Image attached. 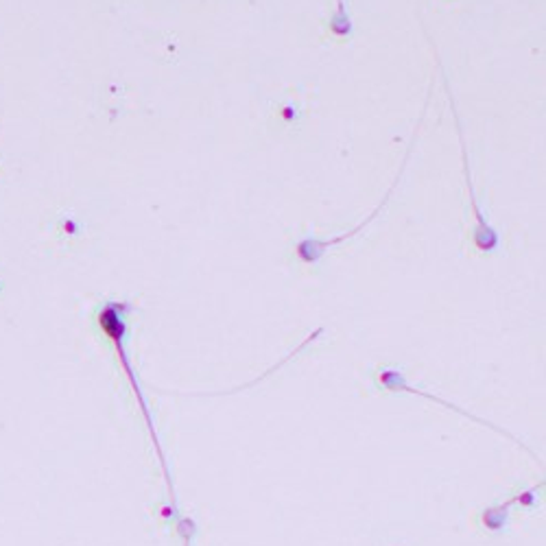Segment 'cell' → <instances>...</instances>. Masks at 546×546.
I'll use <instances>...</instances> for the list:
<instances>
[{"label": "cell", "mask_w": 546, "mask_h": 546, "mask_svg": "<svg viewBox=\"0 0 546 546\" xmlns=\"http://www.w3.org/2000/svg\"><path fill=\"white\" fill-rule=\"evenodd\" d=\"M330 31L337 37H347L352 33V20L347 13L346 0H337V12L330 18Z\"/></svg>", "instance_id": "277c9868"}, {"label": "cell", "mask_w": 546, "mask_h": 546, "mask_svg": "<svg viewBox=\"0 0 546 546\" xmlns=\"http://www.w3.org/2000/svg\"><path fill=\"white\" fill-rule=\"evenodd\" d=\"M395 186H398V180H395V182H394V186L389 188V192H387V197H385L383 204L376 206V210L371 212L370 216H367L363 224L356 225L354 230L346 232V234H341V236H335V239H313V236H308V239L299 240V243H297V256H299V260H302V263H306V265H315V263H319V260H322V256L326 254V251L330 249L332 245H339V243H343V240H347V239H352V236H354V234H359V232L363 230L365 225H370L371 221L376 219V215H379V212L383 210L385 204H387V201H389V195H391V192H394V188H395Z\"/></svg>", "instance_id": "3957f363"}, {"label": "cell", "mask_w": 546, "mask_h": 546, "mask_svg": "<svg viewBox=\"0 0 546 546\" xmlns=\"http://www.w3.org/2000/svg\"><path fill=\"white\" fill-rule=\"evenodd\" d=\"M509 505L511 501L501 507H492V509H487L485 514H483V525H485L490 531H501L507 523V509H509Z\"/></svg>", "instance_id": "5b68a950"}, {"label": "cell", "mask_w": 546, "mask_h": 546, "mask_svg": "<svg viewBox=\"0 0 546 546\" xmlns=\"http://www.w3.org/2000/svg\"><path fill=\"white\" fill-rule=\"evenodd\" d=\"M535 492H538V490L523 492V494H520V496H516V499L511 501V502H523V505H534V502H535Z\"/></svg>", "instance_id": "8992f818"}, {"label": "cell", "mask_w": 546, "mask_h": 546, "mask_svg": "<svg viewBox=\"0 0 546 546\" xmlns=\"http://www.w3.org/2000/svg\"><path fill=\"white\" fill-rule=\"evenodd\" d=\"M129 311H132V304L108 302L103 308H101L99 317H96V319H99L101 330H103L105 335H108V339L114 343L116 354H118L120 363H123V367H125V374H127L129 380H132V387H134V391H136V398H138L140 407H143L144 418H147L149 428H151V433H153V420H151V415H149L147 400H144L143 391H140L138 379H136V374H134L132 361H129L127 350H125V335H127V313Z\"/></svg>", "instance_id": "6da1fadb"}, {"label": "cell", "mask_w": 546, "mask_h": 546, "mask_svg": "<svg viewBox=\"0 0 546 546\" xmlns=\"http://www.w3.org/2000/svg\"><path fill=\"white\" fill-rule=\"evenodd\" d=\"M444 86H446V94L448 101H451V110L452 116H455V125H457V136L459 143H461V158H463V177H466V186H468V197H470V208L472 215H475V230H472V240H475L477 249L483 251V254H492V251L499 249L501 236L499 232L490 225V221L485 219V215L481 212L477 201V192H475V182H472V168H470V159H468V149H466V138H463V129H461V120H459L457 108H455V99H452L451 88H448V81L444 77Z\"/></svg>", "instance_id": "7a4b0ae2"}]
</instances>
